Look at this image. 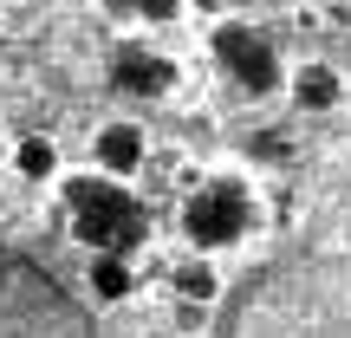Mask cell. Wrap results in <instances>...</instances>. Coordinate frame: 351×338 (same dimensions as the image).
<instances>
[{
	"label": "cell",
	"instance_id": "cell-13",
	"mask_svg": "<svg viewBox=\"0 0 351 338\" xmlns=\"http://www.w3.org/2000/svg\"><path fill=\"white\" fill-rule=\"evenodd\" d=\"M98 7H111V13H137V20H176V13H182V0H98Z\"/></svg>",
	"mask_w": 351,
	"mask_h": 338
},
{
	"label": "cell",
	"instance_id": "cell-14",
	"mask_svg": "<svg viewBox=\"0 0 351 338\" xmlns=\"http://www.w3.org/2000/svg\"><path fill=\"white\" fill-rule=\"evenodd\" d=\"M345 248H351V221H345Z\"/></svg>",
	"mask_w": 351,
	"mask_h": 338
},
{
	"label": "cell",
	"instance_id": "cell-1",
	"mask_svg": "<svg viewBox=\"0 0 351 338\" xmlns=\"http://www.w3.org/2000/svg\"><path fill=\"white\" fill-rule=\"evenodd\" d=\"M215 338H351V248L300 241L221 287Z\"/></svg>",
	"mask_w": 351,
	"mask_h": 338
},
{
	"label": "cell",
	"instance_id": "cell-12",
	"mask_svg": "<svg viewBox=\"0 0 351 338\" xmlns=\"http://www.w3.org/2000/svg\"><path fill=\"white\" fill-rule=\"evenodd\" d=\"M241 156H247V163H287V156H293V143L280 137V130H254V137L241 143Z\"/></svg>",
	"mask_w": 351,
	"mask_h": 338
},
{
	"label": "cell",
	"instance_id": "cell-3",
	"mask_svg": "<svg viewBox=\"0 0 351 338\" xmlns=\"http://www.w3.org/2000/svg\"><path fill=\"white\" fill-rule=\"evenodd\" d=\"M59 215H65V234L85 254H137L150 241L143 195H130L117 176H98V169L59 182Z\"/></svg>",
	"mask_w": 351,
	"mask_h": 338
},
{
	"label": "cell",
	"instance_id": "cell-4",
	"mask_svg": "<svg viewBox=\"0 0 351 338\" xmlns=\"http://www.w3.org/2000/svg\"><path fill=\"white\" fill-rule=\"evenodd\" d=\"M254 228V195L241 176H202L195 189L182 195V234L195 254H228L241 248Z\"/></svg>",
	"mask_w": 351,
	"mask_h": 338
},
{
	"label": "cell",
	"instance_id": "cell-7",
	"mask_svg": "<svg viewBox=\"0 0 351 338\" xmlns=\"http://www.w3.org/2000/svg\"><path fill=\"white\" fill-rule=\"evenodd\" d=\"M91 163H98V176L130 182V176L150 163V130H143L137 117H111V124H98V130H91Z\"/></svg>",
	"mask_w": 351,
	"mask_h": 338
},
{
	"label": "cell",
	"instance_id": "cell-10",
	"mask_svg": "<svg viewBox=\"0 0 351 338\" xmlns=\"http://www.w3.org/2000/svg\"><path fill=\"white\" fill-rule=\"evenodd\" d=\"M130 287H137V267H130V254H91V267H85V293H91V306H124Z\"/></svg>",
	"mask_w": 351,
	"mask_h": 338
},
{
	"label": "cell",
	"instance_id": "cell-6",
	"mask_svg": "<svg viewBox=\"0 0 351 338\" xmlns=\"http://www.w3.org/2000/svg\"><path fill=\"white\" fill-rule=\"evenodd\" d=\"M104 78H111L117 98H169L176 91V59L156 46H143V39H124V46H111V59H104Z\"/></svg>",
	"mask_w": 351,
	"mask_h": 338
},
{
	"label": "cell",
	"instance_id": "cell-5",
	"mask_svg": "<svg viewBox=\"0 0 351 338\" xmlns=\"http://www.w3.org/2000/svg\"><path fill=\"white\" fill-rule=\"evenodd\" d=\"M208 52H215V72H221L234 91H247V98H274L280 78H287L280 46L261 33V26H247V20H221L208 33Z\"/></svg>",
	"mask_w": 351,
	"mask_h": 338
},
{
	"label": "cell",
	"instance_id": "cell-11",
	"mask_svg": "<svg viewBox=\"0 0 351 338\" xmlns=\"http://www.w3.org/2000/svg\"><path fill=\"white\" fill-rule=\"evenodd\" d=\"M13 169L26 182H59V143L52 137H20L13 143Z\"/></svg>",
	"mask_w": 351,
	"mask_h": 338
},
{
	"label": "cell",
	"instance_id": "cell-2",
	"mask_svg": "<svg viewBox=\"0 0 351 338\" xmlns=\"http://www.w3.org/2000/svg\"><path fill=\"white\" fill-rule=\"evenodd\" d=\"M0 338H104V326L46 261L0 241Z\"/></svg>",
	"mask_w": 351,
	"mask_h": 338
},
{
	"label": "cell",
	"instance_id": "cell-9",
	"mask_svg": "<svg viewBox=\"0 0 351 338\" xmlns=\"http://www.w3.org/2000/svg\"><path fill=\"white\" fill-rule=\"evenodd\" d=\"M280 85H287L293 111H313V117L332 111V104L345 98V78H339V65H332V59H306V65H293Z\"/></svg>",
	"mask_w": 351,
	"mask_h": 338
},
{
	"label": "cell",
	"instance_id": "cell-8",
	"mask_svg": "<svg viewBox=\"0 0 351 338\" xmlns=\"http://www.w3.org/2000/svg\"><path fill=\"white\" fill-rule=\"evenodd\" d=\"M221 287H228V280L215 274V267L202 261V254L176 261V267H169V293H176V306H182V319H176V326H195V319L208 313L215 300H221Z\"/></svg>",
	"mask_w": 351,
	"mask_h": 338
}]
</instances>
